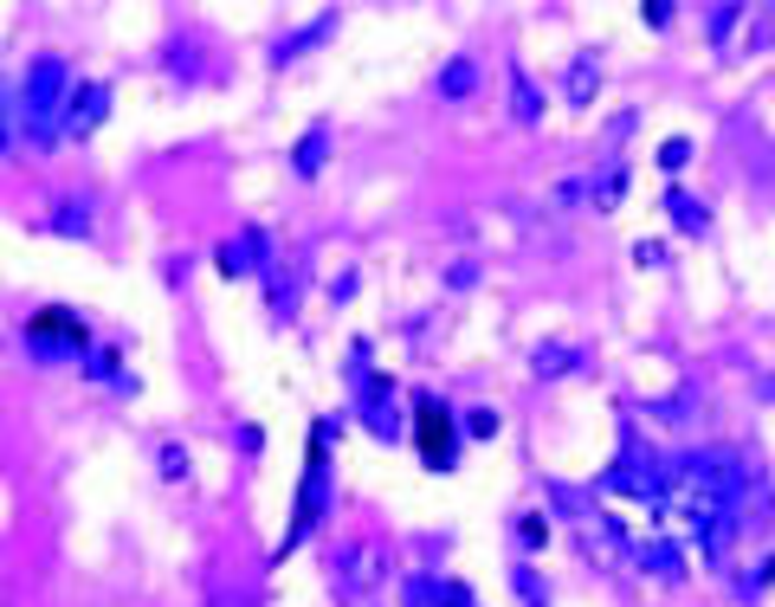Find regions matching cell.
Here are the masks:
<instances>
[{
    "mask_svg": "<svg viewBox=\"0 0 775 607\" xmlns=\"http://www.w3.org/2000/svg\"><path fill=\"white\" fill-rule=\"evenodd\" d=\"M59 84H66V71L52 66V59H39V66L26 71V110H33V124L46 130L52 124V110H59Z\"/></svg>",
    "mask_w": 775,
    "mask_h": 607,
    "instance_id": "cell-1",
    "label": "cell"
},
{
    "mask_svg": "<svg viewBox=\"0 0 775 607\" xmlns=\"http://www.w3.org/2000/svg\"><path fill=\"white\" fill-rule=\"evenodd\" d=\"M414 433H421V459H426V466H446V459H453V420H446L439 407H421Z\"/></svg>",
    "mask_w": 775,
    "mask_h": 607,
    "instance_id": "cell-2",
    "label": "cell"
},
{
    "mask_svg": "<svg viewBox=\"0 0 775 607\" xmlns=\"http://www.w3.org/2000/svg\"><path fill=\"white\" fill-rule=\"evenodd\" d=\"M46 337L84 342V330H78V317H66V311H39V317H33V342H46Z\"/></svg>",
    "mask_w": 775,
    "mask_h": 607,
    "instance_id": "cell-3",
    "label": "cell"
}]
</instances>
